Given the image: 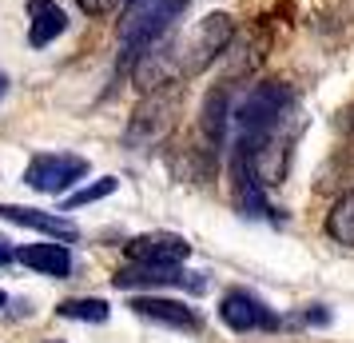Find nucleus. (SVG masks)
<instances>
[{
	"mask_svg": "<svg viewBox=\"0 0 354 343\" xmlns=\"http://www.w3.org/2000/svg\"><path fill=\"white\" fill-rule=\"evenodd\" d=\"M17 260L32 272H44V276H68L72 272V256H68L64 244H28Z\"/></svg>",
	"mask_w": 354,
	"mask_h": 343,
	"instance_id": "10",
	"label": "nucleus"
},
{
	"mask_svg": "<svg viewBox=\"0 0 354 343\" xmlns=\"http://www.w3.org/2000/svg\"><path fill=\"white\" fill-rule=\"evenodd\" d=\"M0 92H4V76H0Z\"/></svg>",
	"mask_w": 354,
	"mask_h": 343,
	"instance_id": "16",
	"label": "nucleus"
},
{
	"mask_svg": "<svg viewBox=\"0 0 354 343\" xmlns=\"http://www.w3.org/2000/svg\"><path fill=\"white\" fill-rule=\"evenodd\" d=\"M115 0H80V8L84 12H92V17H100V12H108Z\"/></svg>",
	"mask_w": 354,
	"mask_h": 343,
	"instance_id": "14",
	"label": "nucleus"
},
{
	"mask_svg": "<svg viewBox=\"0 0 354 343\" xmlns=\"http://www.w3.org/2000/svg\"><path fill=\"white\" fill-rule=\"evenodd\" d=\"M283 108H287V88L283 84H259L255 92H247V100L235 108V124L243 132L239 152H259L267 144Z\"/></svg>",
	"mask_w": 354,
	"mask_h": 343,
	"instance_id": "2",
	"label": "nucleus"
},
{
	"mask_svg": "<svg viewBox=\"0 0 354 343\" xmlns=\"http://www.w3.org/2000/svg\"><path fill=\"white\" fill-rule=\"evenodd\" d=\"M231 40V17L223 12H211L195 24L192 33H183L167 52H151L144 64H140V84L144 88H156L160 80H171V76H183V72H203V68L227 49Z\"/></svg>",
	"mask_w": 354,
	"mask_h": 343,
	"instance_id": "1",
	"label": "nucleus"
},
{
	"mask_svg": "<svg viewBox=\"0 0 354 343\" xmlns=\"http://www.w3.org/2000/svg\"><path fill=\"white\" fill-rule=\"evenodd\" d=\"M60 315H68V319H88V324H104L108 319V304L104 299H68V304H60Z\"/></svg>",
	"mask_w": 354,
	"mask_h": 343,
	"instance_id": "12",
	"label": "nucleus"
},
{
	"mask_svg": "<svg viewBox=\"0 0 354 343\" xmlns=\"http://www.w3.org/2000/svg\"><path fill=\"white\" fill-rule=\"evenodd\" d=\"M219 315H223L227 327H235V331H251V327H274L271 311L263 308V299H255L251 292H227L223 304H219Z\"/></svg>",
	"mask_w": 354,
	"mask_h": 343,
	"instance_id": "6",
	"label": "nucleus"
},
{
	"mask_svg": "<svg viewBox=\"0 0 354 343\" xmlns=\"http://www.w3.org/2000/svg\"><path fill=\"white\" fill-rule=\"evenodd\" d=\"M326 231L335 236L338 244H354V192L335 204V212L326 220Z\"/></svg>",
	"mask_w": 354,
	"mask_h": 343,
	"instance_id": "11",
	"label": "nucleus"
},
{
	"mask_svg": "<svg viewBox=\"0 0 354 343\" xmlns=\"http://www.w3.org/2000/svg\"><path fill=\"white\" fill-rule=\"evenodd\" d=\"M28 17H32V28H28V40H32L36 49H44L52 44L56 36L64 33V8L56 4V0H28Z\"/></svg>",
	"mask_w": 354,
	"mask_h": 343,
	"instance_id": "9",
	"label": "nucleus"
},
{
	"mask_svg": "<svg viewBox=\"0 0 354 343\" xmlns=\"http://www.w3.org/2000/svg\"><path fill=\"white\" fill-rule=\"evenodd\" d=\"M0 308H4V292H0Z\"/></svg>",
	"mask_w": 354,
	"mask_h": 343,
	"instance_id": "17",
	"label": "nucleus"
},
{
	"mask_svg": "<svg viewBox=\"0 0 354 343\" xmlns=\"http://www.w3.org/2000/svg\"><path fill=\"white\" fill-rule=\"evenodd\" d=\"M0 220L20 224V228H36V231H44V236H52V240H76V236H80L76 224H68L60 216L36 212V208H17V204H0Z\"/></svg>",
	"mask_w": 354,
	"mask_h": 343,
	"instance_id": "7",
	"label": "nucleus"
},
{
	"mask_svg": "<svg viewBox=\"0 0 354 343\" xmlns=\"http://www.w3.org/2000/svg\"><path fill=\"white\" fill-rule=\"evenodd\" d=\"M8 260H12V252L4 247V240H0V263H8Z\"/></svg>",
	"mask_w": 354,
	"mask_h": 343,
	"instance_id": "15",
	"label": "nucleus"
},
{
	"mask_svg": "<svg viewBox=\"0 0 354 343\" xmlns=\"http://www.w3.org/2000/svg\"><path fill=\"white\" fill-rule=\"evenodd\" d=\"M192 256V244H183L179 236L156 231V236H140L128 244V260L131 263H156V267H179Z\"/></svg>",
	"mask_w": 354,
	"mask_h": 343,
	"instance_id": "5",
	"label": "nucleus"
},
{
	"mask_svg": "<svg viewBox=\"0 0 354 343\" xmlns=\"http://www.w3.org/2000/svg\"><path fill=\"white\" fill-rule=\"evenodd\" d=\"M187 8V0H131L124 20H120V40L124 49L140 52L147 44H156L163 36V28L171 24Z\"/></svg>",
	"mask_w": 354,
	"mask_h": 343,
	"instance_id": "3",
	"label": "nucleus"
},
{
	"mask_svg": "<svg viewBox=\"0 0 354 343\" xmlns=\"http://www.w3.org/2000/svg\"><path fill=\"white\" fill-rule=\"evenodd\" d=\"M88 172V160L80 156H68V152H44V156H36L28 164V184H32L36 192H64L68 184H76Z\"/></svg>",
	"mask_w": 354,
	"mask_h": 343,
	"instance_id": "4",
	"label": "nucleus"
},
{
	"mask_svg": "<svg viewBox=\"0 0 354 343\" xmlns=\"http://www.w3.org/2000/svg\"><path fill=\"white\" fill-rule=\"evenodd\" d=\"M115 192V180H100L92 184V188H84V192H76V196H68V208H80V204H92V200H104Z\"/></svg>",
	"mask_w": 354,
	"mask_h": 343,
	"instance_id": "13",
	"label": "nucleus"
},
{
	"mask_svg": "<svg viewBox=\"0 0 354 343\" xmlns=\"http://www.w3.org/2000/svg\"><path fill=\"white\" fill-rule=\"evenodd\" d=\"M136 315L144 319H156V324H167V327H179V331H195L199 327V315L192 308H183L176 299H160V295H144V299H131Z\"/></svg>",
	"mask_w": 354,
	"mask_h": 343,
	"instance_id": "8",
	"label": "nucleus"
}]
</instances>
